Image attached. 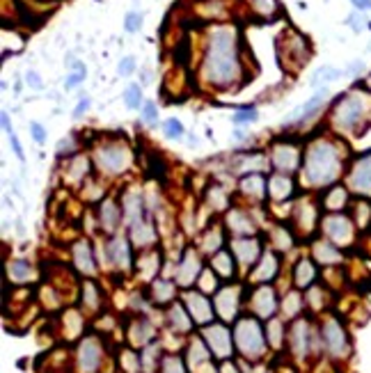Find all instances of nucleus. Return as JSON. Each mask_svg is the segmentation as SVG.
Listing matches in <instances>:
<instances>
[{
	"label": "nucleus",
	"mask_w": 371,
	"mask_h": 373,
	"mask_svg": "<svg viewBox=\"0 0 371 373\" xmlns=\"http://www.w3.org/2000/svg\"><path fill=\"white\" fill-rule=\"evenodd\" d=\"M241 37L236 26L218 23L209 28L207 44L200 65V76L213 90H234L243 83V62H241Z\"/></svg>",
	"instance_id": "1"
},
{
	"label": "nucleus",
	"mask_w": 371,
	"mask_h": 373,
	"mask_svg": "<svg viewBox=\"0 0 371 373\" xmlns=\"http://www.w3.org/2000/svg\"><path fill=\"white\" fill-rule=\"evenodd\" d=\"M346 161V147L333 138H314L305 149L303 174L307 184L330 186L339 179Z\"/></svg>",
	"instance_id": "2"
},
{
	"label": "nucleus",
	"mask_w": 371,
	"mask_h": 373,
	"mask_svg": "<svg viewBox=\"0 0 371 373\" xmlns=\"http://www.w3.org/2000/svg\"><path fill=\"white\" fill-rule=\"evenodd\" d=\"M371 124V90L355 85L333 101L330 126L337 133H362Z\"/></svg>",
	"instance_id": "3"
},
{
	"label": "nucleus",
	"mask_w": 371,
	"mask_h": 373,
	"mask_svg": "<svg viewBox=\"0 0 371 373\" xmlns=\"http://www.w3.org/2000/svg\"><path fill=\"white\" fill-rule=\"evenodd\" d=\"M278 55L284 69L298 71L301 67L307 65V60L312 58V44L305 35H301L298 30H289L284 33L278 42Z\"/></svg>",
	"instance_id": "4"
},
{
	"label": "nucleus",
	"mask_w": 371,
	"mask_h": 373,
	"mask_svg": "<svg viewBox=\"0 0 371 373\" xmlns=\"http://www.w3.org/2000/svg\"><path fill=\"white\" fill-rule=\"evenodd\" d=\"M131 149L126 147V142L122 140H108L101 142L94 152V163L97 168L106 174H120L131 165Z\"/></svg>",
	"instance_id": "5"
},
{
	"label": "nucleus",
	"mask_w": 371,
	"mask_h": 373,
	"mask_svg": "<svg viewBox=\"0 0 371 373\" xmlns=\"http://www.w3.org/2000/svg\"><path fill=\"white\" fill-rule=\"evenodd\" d=\"M236 346L241 348L246 355H259L264 351V339H262V328L255 319H243L239 325H236Z\"/></svg>",
	"instance_id": "6"
},
{
	"label": "nucleus",
	"mask_w": 371,
	"mask_h": 373,
	"mask_svg": "<svg viewBox=\"0 0 371 373\" xmlns=\"http://www.w3.org/2000/svg\"><path fill=\"white\" fill-rule=\"evenodd\" d=\"M346 181H349V188L355 190L358 195L371 197V152H365L358 158H353Z\"/></svg>",
	"instance_id": "7"
},
{
	"label": "nucleus",
	"mask_w": 371,
	"mask_h": 373,
	"mask_svg": "<svg viewBox=\"0 0 371 373\" xmlns=\"http://www.w3.org/2000/svg\"><path fill=\"white\" fill-rule=\"evenodd\" d=\"M301 161H303L301 147L291 140L275 142L271 149V163H273V168H278L280 172H287V174L296 172L301 168Z\"/></svg>",
	"instance_id": "8"
},
{
	"label": "nucleus",
	"mask_w": 371,
	"mask_h": 373,
	"mask_svg": "<svg viewBox=\"0 0 371 373\" xmlns=\"http://www.w3.org/2000/svg\"><path fill=\"white\" fill-rule=\"evenodd\" d=\"M323 341H326V348L335 357H344L349 353V337H346L344 328L335 319L323 323Z\"/></svg>",
	"instance_id": "9"
},
{
	"label": "nucleus",
	"mask_w": 371,
	"mask_h": 373,
	"mask_svg": "<svg viewBox=\"0 0 371 373\" xmlns=\"http://www.w3.org/2000/svg\"><path fill=\"white\" fill-rule=\"evenodd\" d=\"M328 99H330V92H328V87H323V90H319L310 101L303 103L301 108L291 113V117L287 119V124L303 126V124L307 122V119H312L314 115H319V113H321V108L326 106V101H328Z\"/></svg>",
	"instance_id": "10"
},
{
	"label": "nucleus",
	"mask_w": 371,
	"mask_h": 373,
	"mask_svg": "<svg viewBox=\"0 0 371 373\" xmlns=\"http://www.w3.org/2000/svg\"><path fill=\"white\" fill-rule=\"evenodd\" d=\"M323 232L337 245H346L353 241V225L346 216H326L323 218Z\"/></svg>",
	"instance_id": "11"
},
{
	"label": "nucleus",
	"mask_w": 371,
	"mask_h": 373,
	"mask_svg": "<svg viewBox=\"0 0 371 373\" xmlns=\"http://www.w3.org/2000/svg\"><path fill=\"white\" fill-rule=\"evenodd\" d=\"M197 273H200V259L195 257L193 250H188L184 259H181V264L177 268V282L181 287H188L191 282H195Z\"/></svg>",
	"instance_id": "12"
},
{
	"label": "nucleus",
	"mask_w": 371,
	"mask_h": 373,
	"mask_svg": "<svg viewBox=\"0 0 371 373\" xmlns=\"http://www.w3.org/2000/svg\"><path fill=\"white\" fill-rule=\"evenodd\" d=\"M207 337L211 339V348H213V353H216V355L227 357L232 353V337H230V330H227V328L213 325V328L207 330Z\"/></svg>",
	"instance_id": "13"
},
{
	"label": "nucleus",
	"mask_w": 371,
	"mask_h": 373,
	"mask_svg": "<svg viewBox=\"0 0 371 373\" xmlns=\"http://www.w3.org/2000/svg\"><path fill=\"white\" fill-rule=\"evenodd\" d=\"M250 10L262 21H275L282 14L280 0H250Z\"/></svg>",
	"instance_id": "14"
},
{
	"label": "nucleus",
	"mask_w": 371,
	"mask_h": 373,
	"mask_svg": "<svg viewBox=\"0 0 371 373\" xmlns=\"http://www.w3.org/2000/svg\"><path fill=\"white\" fill-rule=\"evenodd\" d=\"M188 307H191V314L197 323H207L213 319V309L202 293H188Z\"/></svg>",
	"instance_id": "15"
},
{
	"label": "nucleus",
	"mask_w": 371,
	"mask_h": 373,
	"mask_svg": "<svg viewBox=\"0 0 371 373\" xmlns=\"http://www.w3.org/2000/svg\"><path fill=\"white\" fill-rule=\"evenodd\" d=\"M99 357H101V348L94 339H85L81 346V367L83 371L92 373L99 367Z\"/></svg>",
	"instance_id": "16"
},
{
	"label": "nucleus",
	"mask_w": 371,
	"mask_h": 373,
	"mask_svg": "<svg viewBox=\"0 0 371 373\" xmlns=\"http://www.w3.org/2000/svg\"><path fill=\"white\" fill-rule=\"evenodd\" d=\"M268 193H271L273 200H284V197L294 193V181L287 174H273L268 179Z\"/></svg>",
	"instance_id": "17"
},
{
	"label": "nucleus",
	"mask_w": 371,
	"mask_h": 373,
	"mask_svg": "<svg viewBox=\"0 0 371 373\" xmlns=\"http://www.w3.org/2000/svg\"><path fill=\"white\" fill-rule=\"evenodd\" d=\"M241 190H246V193H250L252 197L262 200L264 193L268 190V181L259 172H248L246 177L241 179Z\"/></svg>",
	"instance_id": "18"
},
{
	"label": "nucleus",
	"mask_w": 371,
	"mask_h": 373,
	"mask_svg": "<svg viewBox=\"0 0 371 373\" xmlns=\"http://www.w3.org/2000/svg\"><path fill=\"white\" fill-rule=\"evenodd\" d=\"M252 305L262 316H271L275 312V293L273 289L268 287H262L257 293H255V300H252Z\"/></svg>",
	"instance_id": "19"
},
{
	"label": "nucleus",
	"mask_w": 371,
	"mask_h": 373,
	"mask_svg": "<svg viewBox=\"0 0 371 373\" xmlns=\"http://www.w3.org/2000/svg\"><path fill=\"white\" fill-rule=\"evenodd\" d=\"M346 202H349V190H346L344 186H335V188L328 193L326 200H323V206H326L328 211L337 213V211L344 209Z\"/></svg>",
	"instance_id": "20"
},
{
	"label": "nucleus",
	"mask_w": 371,
	"mask_h": 373,
	"mask_svg": "<svg viewBox=\"0 0 371 373\" xmlns=\"http://www.w3.org/2000/svg\"><path fill=\"white\" fill-rule=\"evenodd\" d=\"M74 255H76V266L81 268L83 273H94V259H92V250L88 243L85 241L76 243Z\"/></svg>",
	"instance_id": "21"
},
{
	"label": "nucleus",
	"mask_w": 371,
	"mask_h": 373,
	"mask_svg": "<svg viewBox=\"0 0 371 373\" xmlns=\"http://www.w3.org/2000/svg\"><path fill=\"white\" fill-rule=\"evenodd\" d=\"M314 277H317V268L310 259H303L296 268V287L307 289L314 282Z\"/></svg>",
	"instance_id": "22"
},
{
	"label": "nucleus",
	"mask_w": 371,
	"mask_h": 373,
	"mask_svg": "<svg viewBox=\"0 0 371 373\" xmlns=\"http://www.w3.org/2000/svg\"><path fill=\"white\" fill-rule=\"evenodd\" d=\"M234 255L241 261H246V264H250L259 255V245L255 241H234Z\"/></svg>",
	"instance_id": "23"
},
{
	"label": "nucleus",
	"mask_w": 371,
	"mask_h": 373,
	"mask_svg": "<svg viewBox=\"0 0 371 373\" xmlns=\"http://www.w3.org/2000/svg\"><path fill=\"white\" fill-rule=\"evenodd\" d=\"M314 255L323 264H337V261H342V252L330 243H317L314 245Z\"/></svg>",
	"instance_id": "24"
},
{
	"label": "nucleus",
	"mask_w": 371,
	"mask_h": 373,
	"mask_svg": "<svg viewBox=\"0 0 371 373\" xmlns=\"http://www.w3.org/2000/svg\"><path fill=\"white\" fill-rule=\"evenodd\" d=\"M342 76H344V71H339L335 67H319L317 71H314V76H312V85L314 87L328 85V83H333V81H337V78H342Z\"/></svg>",
	"instance_id": "25"
},
{
	"label": "nucleus",
	"mask_w": 371,
	"mask_h": 373,
	"mask_svg": "<svg viewBox=\"0 0 371 373\" xmlns=\"http://www.w3.org/2000/svg\"><path fill=\"white\" fill-rule=\"evenodd\" d=\"M113 259H115V264L117 266H122V268H129L131 264V252H129V243L124 241V238H115L113 241Z\"/></svg>",
	"instance_id": "26"
},
{
	"label": "nucleus",
	"mask_w": 371,
	"mask_h": 373,
	"mask_svg": "<svg viewBox=\"0 0 371 373\" xmlns=\"http://www.w3.org/2000/svg\"><path fill=\"white\" fill-rule=\"evenodd\" d=\"M230 227H232L234 234H252V232H255L250 218L246 216V213H241V211H232L230 213Z\"/></svg>",
	"instance_id": "27"
},
{
	"label": "nucleus",
	"mask_w": 371,
	"mask_h": 373,
	"mask_svg": "<svg viewBox=\"0 0 371 373\" xmlns=\"http://www.w3.org/2000/svg\"><path fill=\"white\" fill-rule=\"evenodd\" d=\"M275 273H278V259H275L273 252H266L262 257V266L255 273V280H271Z\"/></svg>",
	"instance_id": "28"
},
{
	"label": "nucleus",
	"mask_w": 371,
	"mask_h": 373,
	"mask_svg": "<svg viewBox=\"0 0 371 373\" xmlns=\"http://www.w3.org/2000/svg\"><path fill=\"white\" fill-rule=\"evenodd\" d=\"M124 211H126V216H129V220L138 222L142 218V200H140V195H136V193L126 195L124 197Z\"/></svg>",
	"instance_id": "29"
},
{
	"label": "nucleus",
	"mask_w": 371,
	"mask_h": 373,
	"mask_svg": "<svg viewBox=\"0 0 371 373\" xmlns=\"http://www.w3.org/2000/svg\"><path fill=\"white\" fill-rule=\"evenodd\" d=\"M124 103L129 110H140L142 106H145V101H142V87L140 85H129L124 90Z\"/></svg>",
	"instance_id": "30"
},
{
	"label": "nucleus",
	"mask_w": 371,
	"mask_h": 373,
	"mask_svg": "<svg viewBox=\"0 0 371 373\" xmlns=\"http://www.w3.org/2000/svg\"><path fill=\"white\" fill-rule=\"evenodd\" d=\"M213 268H216V271L223 277L234 275V261H232L230 252H218V255L213 257Z\"/></svg>",
	"instance_id": "31"
},
{
	"label": "nucleus",
	"mask_w": 371,
	"mask_h": 373,
	"mask_svg": "<svg viewBox=\"0 0 371 373\" xmlns=\"http://www.w3.org/2000/svg\"><path fill=\"white\" fill-rule=\"evenodd\" d=\"M101 222H104L106 229H115V225L120 222V213H117V206L113 202H106L101 206Z\"/></svg>",
	"instance_id": "32"
},
{
	"label": "nucleus",
	"mask_w": 371,
	"mask_h": 373,
	"mask_svg": "<svg viewBox=\"0 0 371 373\" xmlns=\"http://www.w3.org/2000/svg\"><path fill=\"white\" fill-rule=\"evenodd\" d=\"M257 119H259L257 108H255V106H246V108L236 110V115L232 117V122H234L236 126H246V124L257 122Z\"/></svg>",
	"instance_id": "33"
},
{
	"label": "nucleus",
	"mask_w": 371,
	"mask_h": 373,
	"mask_svg": "<svg viewBox=\"0 0 371 373\" xmlns=\"http://www.w3.org/2000/svg\"><path fill=\"white\" fill-rule=\"evenodd\" d=\"M88 168H90V163H88V158H85V156L71 158V161H69V177L71 179H81V177L88 174Z\"/></svg>",
	"instance_id": "34"
},
{
	"label": "nucleus",
	"mask_w": 371,
	"mask_h": 373,
	"mask_svg": "<svg viewBox=\"0 0 371 373\" xmlns=\"http://www.w3.org/2000/svg\"><path fill=\"white\" fill-rule=\"evenodd\" d=\"M85 76H88V69H85L81 62H74V71L67 76V81H65V87L67 90H74V87H78L83 81H85Z\"/></svg>",
	"instance_id": "35"
},
{
	"label": "nucleus",
	"mask_w": 371,
	"mask_h": 373,
	"mask_svg": "<svg viewBox=\"0 0 371 373\" xmlns=\"http://www.w3.org/2000/svg\"><path fill=\"white\" fill-rule=\"evenodd\" d=\"M163 131H165V136H168L170 140H179L181 136H184V124H181L179 119L170 117V119H165V122H163Z\"/></svg>",
	"instance_id": "36"
},
{
	"label": "nucleus",
	"mask_w": 371,
	"mask_h": 373,
	"mask_svg": "<svg viewBox=\"0 0 371 373\" xmlns=\"http://www.w3.org/2000/svg\"><path fill=\"white\" fill-rule=\"evenodd\" d=\"M291 337H294V348L303 355L307 351V325L305 323H298L296 328H294V335H291Z\"/></svg>",
	"instance_id": "37"
},
{
	"label": "nucleus",
	"mask_w": 371,
	"mask_h": 373,
	"mask_svg": "<svg viewBox=\"0 0 371 373\" xmlns=\"http://www.w3.org/2000/svg\"><path fill=\"white\" fill-rule=\"evenodd\" d=\"M170 319H172V323H175V328H177V330H181V332L191 330V321L186 319L184 309H181L179 305H175V307H172V312H170Z\"/></svg>",
	"instance_id": "38"
},
{
	"label": "nucleus",
	"mask_w": 371,
	"mask_h": 373,
	"mask_svg": "<svg viewBox=\"0 0 371 373\" xmlns=\"http://www.w3.org/2000/svg\"><path fill=\"white\" fill-rule=\"evenodd\" d=\"M140 115L145 124H156L159 122V106L154 101H145V106L140 108Z\"/></svg>",
	"instance_id": "39"
},
{
	"label": "nucleus",
	"mask_w": 371,
	"mask_h": 373,
	"mask_svg": "<svg viewBox=\"0 0 371 373\" xmlns=\"http://www.w3.org/2000/svg\"><path fill=\"white\" fill-rule=\"evenodd\" d=\"M10 273H12V277H14V280H19V282H23V280H28V277H30V273H33V271H30V264H28V261H14V264L10 266Z\"/></svg>",
	"instance_id": "40"
},
{
	"label": "nucleus",
	"mask_w": 371,
	"mask_h": 373,
	"mask_svg": "<svg viewBox=\"0 0 371 373\" xmlns=\"http://www.w3.org/2000/svg\"><path fill=\"white\" fill-rule=\"evenodd\" d=\"M142 28V14L140 12H129L124 19V30L126 33H138Z\"/></svg>",
	"instance_id": "41"
},
{
	"label": "nucleus",
	"mask_w": 371,
	"mask_h": 373,
	"mask_svg": "<svg viewBox=\"0 0 371 373\" xmlns=\"http://www.w3.org/2000/svg\"><path fill=\"white\" fill-rule=\"evenodd\" d=\"M133 238H136V243L138 245H147V243H152L154 238H156V234L152 232V227H138L136 225V232H133Z\"/></svg>",
	"instance_id": "42"
},
{
	"label": "nucleus",
	"mask_w": 371,
	"mask_h": 373,
	"mask_svg": "<svg viewBox=\"0 0 371 373\" xmlns=\"http://www.w3.org/2000/svg\"><path fill=\"white\" fill-rule=\"evenodd\" d=\"M154 291H156V300H159V303H165V300L172 298V293H175V287H172V284H168V282H156Z\"/></svg>",
	"instance_id": "43"
},
{
	"label": "nucleus",
	"mask_w": 371,
	"mask_h": 373,
	"mask_svg": "<svg viewBox=\"0 0 371 373\" xmlns=\"http://www.w3.org/2000/svg\"><path fill=\"white\" fill-rule=\"evenodd\" d=\"M133 71H136V58H133V55H126V58H122L120 67H117V74L129 78Z\"/></svg>",
	"instance_id": "44"
},
{
	"label": "nucleus",
	"mask_w": 371,
	"mask_h": 373,
	"mask_svg": "<svg viewBox=\"0 0 371 373\" xmlns=\"http://www.w3.org/2000/svg\"><path fill=\"white\" fill-rule=\"evenodd\" d=\"M349 23H351V28L355 30V33H360V30H365L367 28V19H365V12H355L349 17Z\"/></svg>",
	"instance_id": "45"
},
{
	"label": "nucleus",
	"mask_w": 371,
	"mask_h": 373,
	"mask_svg": "<svg viewBox=\"0 0 371 373\" xmlns=\"http://www.w3.org/2000/svg\"><path fill=\"white\" fill-rule=\"evenodd\" d=\"M30 133H33V138H35L37 145H44V142H46V129L39 122L30 124Z\"/></svg>",
	"instance_id": "46"
},
{
	"label": "nucleus",
	"mask_w": 371,
	"mask_h": 373,
	"mask_svg": "<svg viewBox=\"0 0 371 373\" xmlns=\"http://www.w3.org/2000/svg\"><path fill=\"white\" fill-rule=\"evenodd\" d=\"M26 83L28 87H33V90H44V83H42V76L37 74V71H26Z\"/></svg>",
	"instance_id": "47"
},
{
	"label": "nucleus",
	"mask_w": 371,
	"mask_h": 373,
	"mask_svg": "<svg viewBox=\"0 0 371 373\" xmlns=\"http://www.w3.org/2000/svg\"><path fill=\"white\" fill-rule=\"evenodd\" d=\"M83 298L88 300L90 307H97V289H94L92 282H88V284L83 287Z\"/></svg>",
	"instance_id": "48"
},
{
	"label": "nucleus",
	"mask_w": 371,
	"mask_h": 373,
	"mask_svg": "<svg viewBox=\"0 0 371 373\" xmlns=\"http://www.w3.org/2000/svg\"><path fill=\"white\" fill-rule=\"evenodd\" d=\"M163 373H184V369H181L179 360H175V357H168V360L163 362Z\"/></svg>",
	"instance_id": "49"
},
{
	"label": "nucleus",
	"mask_w": 371,
	"mask_h": 373,
	"mask_svg": "<svg viewBox=\"0 0 371 373\" xmlns=\"http://www.w3.org/2000/svg\"><path fill=\"white\" fill-rule=\"evenodd\" d=\"M90 106H92V101L88 94H85V97H81V101H78V106L74 108V117H83L90 110Z\"/></svg>",
	"instance_id": "50"
},
{
	"label": "nucleus",
	"mask_w": 371,
	"mask_h": 373,
	"mask_svg": "<svg viewBox=\"0 0 371 373\" xmlns=\"http://www.w3.org/2000/svg\"><path fill=\"white\" fill-rule=\"evenodd\" d=\"M362 71H365V62H362V60H355L353 65L344 71V76H360Z\"/></svg>",
	"instance_id": "51"
},
{
	"label": "nucleus",
	"mask_w": 371,
	"mask_h": 373,
	"mask_svg": "<svg viewBox=\"0 0 371 373\" xmlns=\"http://www.w3.org/2000/svg\"><path fill=\"white\" fill-rule=\"evenodd\" d=\"M280 330H282V325H280L278 321H273V325H271V335H273V344H275V346L280 344V335H282Z\"/></svg>",
	"instance_id": "52"
},
{
	"label": "nucleus",
	"mask_w": 371,
	"mask_h": 373,
	"mask_svg": "<svg viewBox=\"0 0 371 373\" xmlns=\"http://www.w3.org/2000/svg\"><path fill=\"white\" fill-rule=\"evenodd\" d=\"M10 142H12V147H14V154H17L21 161H23V149H21V142H19V138H17V133H12Z\"/></svg>",
	"instance_id": "53"
},
{
	"label": "nucleus",
	"mask_w": 371,
	"mask_h": 373,
	"mask_svg": "<svg viewBox=\"0 0 371 373\" xmlns=\"http://www.w3.org/2000/svg\"><path fill=\"white\" fill-rule=\"evenodd\" d=\"M351 3L355 5V10H358V12H367V10H371V0H351Z\"/></svg>",
	"instance_id": "54"
},
{
	"label": "nucleus",
	"mask_w": 371,
	"mask_h": 373,
	"mask_svg": "<svg viewBox=\"0 0 371 373\" xmlns=\"http://www.w3.org/2000/svg\"><path fill=\"white\" fill-rule=\"evenodd\" d=\"M142 83H145V85L152 83V74H149V71H145V74H142Z\"/></svg>",
	"instance_id": "55"
},
{
	"label": "nucleus",
	"mask_w": 371,
	"mask_h": 373,
	"mask_svg": "<svg viewBox=\"0 0 371 373\" xmlns=\"http://www.w3.org/2000/svg\"><path fill=\"white\" fill-rule=\"evenodd\" d=\"M365 85L369 87V90H371V74H369V78H367V81H365Z\"/></svg>",
	"instance_id": "56"
}]
</instances>
